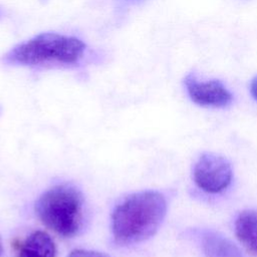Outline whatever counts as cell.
Segmentation results:
<instances>
[{
	"mask_svg": "<svg viewBox=\"0 0 257 257\" xmlns=\"http://www.w3.org/2000/svg\"><path fill=\"white\" fill-rule=\"evenodd\" d=\"M167 213V201L157 191L132 194L119 202L111 214V231L120 245L143 242L158 231Z\"/></svg>",
	"mask_w": 257,
	"mask_h": 257,
	"instance_id": "1",
	"label": "cell"
},
{
	"mask_svg": "<svg viewBox=\"0 0 257 257\" xmlns=\"http://www.w3.org/2000/svg\"><path fill=\"white\" fill-rule=\"evenodd\" d=\"M35 210L40 221L64 238L78 233L83 219V197L72 185L59 184L46 190L37 200Z\"/></svg>",
	"mask_w": 257,
	"mask_h": 257,
	"instance_id": "2",
	"label": "cell"
},
{
	"mask_svg": "<svg viewBox=\"0 0 257 257\" xmlns=\"http://www.w3.org/2000/svg\"><path fill=\"white\" fill-rule=\"evenodd\" d=\"M84 50L85 44L79 38L44 32L16 45L6 55V59L22 65L74 64L81 59Z\"/></svg>",
	"mask_w": 257,
	"mask_h": 257,
	"instance_id": "3",
	"label": "cell"
},
{
	"mask_svg": "<svg viewBox=\"0 0 257 257\" xmlns=\"http://www.w3.org/2000/svg\"><path fill=\"white\" fill-rule=\"evenodd\" d=\"M193 176L200 189L216 194L230 185L233 172L227 159L214 153H205L195 164Z\"/></svg>",
	"mask_w": 257,
	"mask_h": 257,
	"instance_id": "4",
	"label": "cell"
},
{
	"mask_svg": "<svg viewBox=\"0 0 257 257\" xmlns=\"http://www.w3.org/2000/svg\"><path fill=\"white\" fill-rule=\"evenodd\" d=\"M185 84L189 96L199 105L225 107L233 100L231 92L219 80L199 81L194 75H188Z\"/></svg>",
	"mask_w": 257,
	"mask_h": 257,
	"instance_id": "5",
	"label": "cell"
},
{
	"mask_svg": "<svg viewBox=\"0 0 257 257\" xmlns=\"http://www.w3.org/2000/svg\"><path fill=\"white\" fill-rule=\"evenodd\" d=\"M17 257H55L56 246L51 236L42 230L33 231L24 240L14 243Z\"/></svg>",
	"mask_w": 257,
	"mask_h": 257,
	"instance_id": "6",
	"label": "cell"
},
{
	"mask_svg": "<svg viewBox=\"0 0 257 257\" xmlns=\"http://www.w3.org/2000/svg\"><path fill=\"white\" fill-rule=\"evenodd\" d=\"M236 236L252 255H257V213L246 210L241 212L235 221Z\"/></svg>",
	"mask_w": 257,
	"mask_h": 257,
	"instance_id": "7",
	"label": "cell"
},
{
	"mask_svg": "<svg viewBox=\"0 0 257 257\" xmlns=\"http://www.w3.org/2000/svg\"><path fill=\"white\" fill-rule=\"evenodd\" d=\"M202 250L206 257H244L233 242L212 231L203 234Z\"/></svg>",
	"mask_w": 257,
	"mask_h": 257,
	"instance_id": "8",
	"label": "cell"
},
{
	"mask_svg": "<svg viewBox=\"0 0 257 257\" xmlns=\"http://www.w3.org/2000/svg\"><path fill=\"white\" fill-rule=\"evenodd\" d=\"M67 257H108V256L98 251L87 250V249H75L71 251Z\"/></svg>",
	"mask_w": 257,
	"mask_h": 257,
	"instance_id": "9",
	"label": "cell"
},
{
	"mask_svg": "<svg viewBox=\"0 0 257 257\" xmlns=\"http://www.w3.org/2000/svg\"><path fill=\"white\" fill-rule=\"evenodd\" d=\"M250 91L252 96L257 100V77L253 78V80L251 81L250 84Z\"/></svg>",
	"mask_w": 257,
	"mask_h": 257,
	"instance_id": "10",
	"label": "cell"
},
{
	"mask_svg": "<svg viewBox=\"0 0 257 257\" xmlns=\"http://www.w3.org/2000/svg\"><path fill=\"white\" fill-rule=\"evenodd\" d=\"M2 252H3V248H2V243H1V240H0V257L2 255Z\"/></svg>",
	"mask_w": 257,
	"mask_h": 257,
	"instance_id": "11",
	"label": "cell"
},
{
	"mask_svg": "<svg viewBox=\"0 0 257 257\" xmlns=\"http://www.w3.org/2000/svg\"><path fill=\"white\" fill-rule=\"evenodd\" d=\"M0 15H1V14H0Z\"/></svg>",
	"mask_w": 257,
	"mask_h": 257,
	"instance_id": "12",
	"label": "cell"
}]
</instances>
